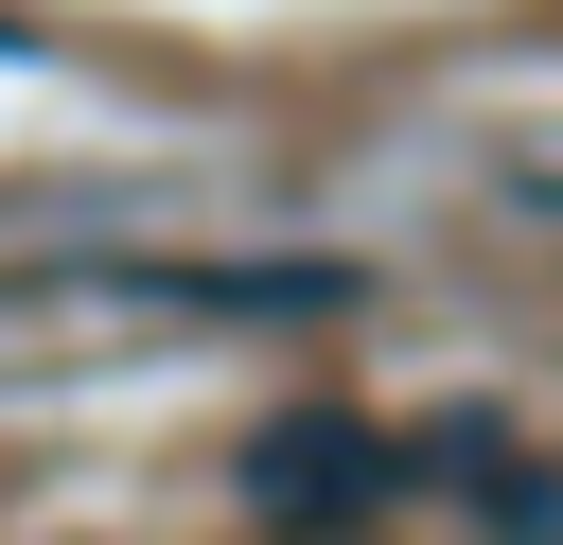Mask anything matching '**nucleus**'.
<instances>
[{
	"label": "nucleus",
	"instance_id": "f257e3e1",
	"mask_svg": "<svg viewBox=\"0 0 563 545\" xmlns=\"http://www.w3.org/2000/svg\"><path fill=\"white\" fill-rule=\"evenodd\" d=\"M0 299H106V316H246V334H299V316H352V299H369V264H334V246H264V264L88 246V264H18Z\"/></svg>",
	"mask_w": 563,
	"mask_h": 545
},
{
	"label": "nucleus",
	"instance_id": "f03ea898",
	"mask_svg": "<svg viewBox=\"0 0 563 545\" xmlns=\"http://www.w3.org/2000/svg\"><path fill=\"white\" fill-rule=\"evenodd\" d=\"M229 492H246L264 527H369V510H387V440H369L352 404H282V422H246Z\"/></svg>",
	"mask_w": 563,
	"mask_h": 545
},
{
	"label": "nucleus",
	"instance_id": "7ed1b4c3",
	"mask_svg": "<svg viewBox=\"0 0 563 545\" xmlns=\"http://www.w3.org/2000/svg\"><path fill=\"white\" fill-rule=\"evenodd\" d=\"M35 53H53V35H35V18H0V70H35Z\"/></svg>",
	"mask_w": 563,
	"mask_h": 545
}]
</instances>
